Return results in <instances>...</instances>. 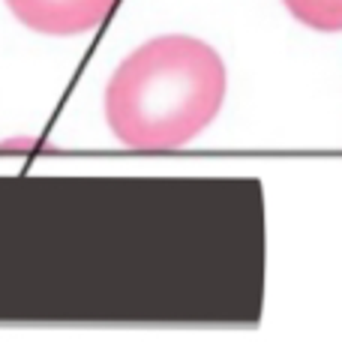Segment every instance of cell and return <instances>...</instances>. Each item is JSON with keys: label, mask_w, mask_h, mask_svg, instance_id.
<instances>
[{"label": "cell", "mask_w": 342, "mask_h": 354, "mask_svg": "<svg viewBox=\"0 0 342 354\" xmlns=\"http://www.w3.org/2000/svg\"><path fill=\"white\" fill-rule=\"evenodd\" d=\"M117 0H6L10 12L24 28L42 37H78L108 19Z\"/></svg>", "instance_id": "7a4b0ae2"}, {"label": "cell", "mask_w": 342, "mask_h": 354, "mask_svg": "<svg viewBox=\"0 0 342 354\" xmlns=\"http://www.w3.org/2000/svg\"><path fill=\"white\" fill-rule=\"evenodd\" d=\"M225 64L196 37H156L135 48L105 87V120L129 150H178L222 109Z\"/></svg>", "instance_id": "6da1fadb"}, {"label": "cell", "mask_w": 342, "mask_h": 354, "mask_svg": "<svg viewBox=\"0 0 342 354\" xmlns=\"http://www.w3.org/2000/svg\"><path fill=\"white\" fill-rule=\"evenodd\" d=\"M283 3L306 28L321 33L342 30V0H283Z\"/></svg>", "instance_id": "3957f363"}]
</instances>
